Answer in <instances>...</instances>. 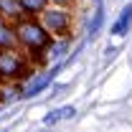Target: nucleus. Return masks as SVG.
I'll use <instances>...</instances> for the list:
<instances>
[{
    "label": "nucleus",
    "mask_w": 132,
    "mask_h": 132,
    "mask_svg": "<svg viewBox=\"0 0 132 132\" xmlns=\"http://www.w3.org/2000/svg\"><path fill=\"white\" fill-rule=\"evenodd\" d=\"M13 26H15L18 46L26 51L33 61H41L43 53H46V51L51 48V43H53V36H51L48 28L41 23V18L23 15V18H18Z\"/></svg>",
    "instance_id": "f257e3e1"
},
{
    "label": "nucleus",
    "mask_w": 132,
    "mask_h": 132,
    "mask_svg": "<svg viewBox=\"0 0 132 132\" xmlns=\"http://www.w3.org/2000/svg\"><path fill=\"white\" fill-rule=\"evenodd\" d=\"M36 71V61L20 46L13 48H0V81L3 84H15Z\"/></svg>",
    "instance_id": "f03ea898"
},
{
    "label": "nucleus",
    "mask_w": 132,
    "mask_h": 132,
    "mask_svg": "<svg viewBox=\"0 0 132 132\" xmlns=\"http://www.w3.org/2000/svg\"><path fill=\"white\" fill-rule=\"evenodd\" d=\"M38 18H41V23L48 28V33L53 38H71L74 15H71L69 5H56V3H51Z\"/></svg>",
    "instance_id": "7ed1b4c3"
},
{
    "label": "nucleus",
    "mask_w": 132,
    "mask_h": 132,
    "mask_svg": "<svg viewBox=\"0 0 132 132\" xmlns=\"http://www.w3.org/2000/svg\"><path fill=\"white\" fill-rule=\"evenodd\" d=\"M18 46V36H15V26L8 18L0 15V48H13Z\"/></svg>",
    "instance_id": "20e7f679"
},
{
    "label": "nucleus",
    "mask_w": 132,
    "mask_h": 132,
    "mask_svg": "<svg viewBox=\"0 0 132 132\" xmlns=\"http://www.w3.org/2000/svg\"><path fill=\"white\" fill-rule=\"evenodd\" d=\"M0 15H3V18H8L10 23H15L18 18H23L20 0H0Z\"/></svg>",
    "instance_id": "39448f33"
},
{
    "label": "nucleus",
    "mask_w": 132,
    "mask_h": 132,
    "mask_svg": "<svg viewBox=\"0 0 132 132\" xmlns=\"http://www.w3.org/2000/svg\"><path fill=\"white\" fill-rule=\"evenodd\" d=\"M48 5H51V0H20L23 15H33V18H38Z\"/></svg>",
    "instance_id": "423d86ee"
},
{
    "label": "nucleus",
    "mask_w": 132,
    "mask_h": 132,
    "mask_svg": "<svg viewBox=\"0 0 132 132\" xmlns=\"http://www.w3.org/2000/svg\"><path fill=\"white\" fill-rule=\"evenodd\" d=\"M130 26H132V5H127V8L122 10V18L112 26V33H114V36H125V33L130 31Z\"/></svg>",
    "instance_id": "0eeeda50"
},
{
    "label": "nucleus",
    "mask_w": 132,
    "mask_h": 132,
    "mask_svg": "<svg viewBox=\"0 0 132 132\" xmlns=\"http://www.w3.org/2000/svg\"><path fill=\"white\" fill-rule=\"evenodd\" d=\"M51 3H56V5H71L74 0H51Z\"/></svg>",
    "instance_id": "6e6552de"
},
{
    "label": "nucleus",
    "mask_w": 132,
    "mask_h": 132,
    "mask_svg": "<svg viewBox=\"0 0 132 132\" xmlns=\"http://www.w3.org/2000/svg\"><path fill=\"white\" fill-rule=\"evenodd\" d=\"M0 92H3V81H0ZM0 99H3V94H0Z\"/></svg>",
    "instance_id": "1a4fd4ad"
}]
</instances>
